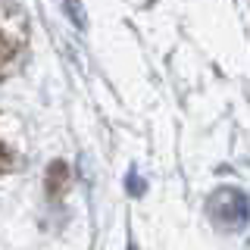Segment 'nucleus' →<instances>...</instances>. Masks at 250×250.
I'll use <instances>...</instances> for the list:
<instances>
[{"label": "nucleus", "mask_w": 250, "mask_h": 250, "mask_svg": "<svg viewBox=\"0 0 250 250\" xmlns=\"http://www.w3.org/2000/svg\"><path fill=\"white\" fill-rule=\"evenodd\" d=\"M131 250H135V247H131Z\"/></svg>", "instance_id": "obj_1"}]
</instances>
